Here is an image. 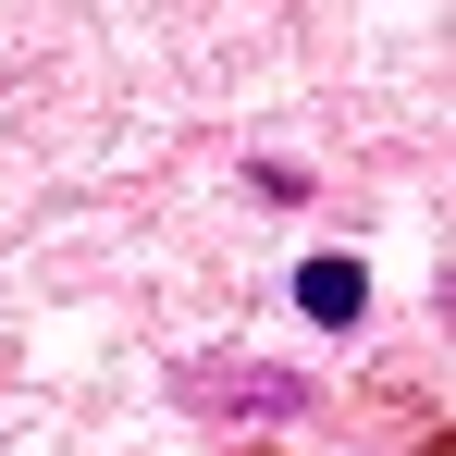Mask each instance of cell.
Returning <instances> with one entry per match:
<instances>
[{
  "label": "cell",
  "instance_id": "obj_1",
  "mask_svg": "<svg viewBox=\"0 0 456 456\" xmlns=\"http://www.w3.org/2000/svg\"><path fill=\"white\" fill-rule=\"evenodd\" d=\"M308 382L297 370H198V407H247V419H284Z\"/></svg>",
  "mask_w": 456,
  "mask_h": 456
},
{
  "label": "cell",
  "instance_id": "obj_2",
  "mask_svg": "<svg viewBox=\"0 0 456 456\" xmlns=\"http://www.w3.org/2000/svg\"><path fill=\"white\" fill-rule=\"evenodd\" d=\"M297 308H308V321H333V333H346V321L370 308V272H358V259H308V272H297Z\"/></svg>",
  "mask_w": 456,
  "mask_h": 456
}]
</instances>
